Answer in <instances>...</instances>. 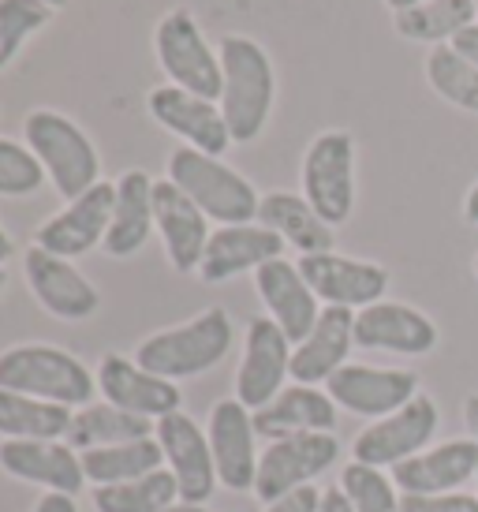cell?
Listing matches in <instances>:
<instances>
[{"mask_svg": "<svg viewBox=\"0 0 478 512\" xmlns=\"http://www.w3.org/2000/svg\"><path fill=\"white\" fill-rule=\"evenodd\" d=\"M355 348V311L348 307H325L310 329L307 341L292 348V378L299 385L329 382Z\"/></svg>", "mask_w": 478, "mask_h": 512, "instance_id": "26", "label": "cell"}, {"mask_svg": "<svg viewBox=\"0 0 478 512\" xmlns=\"http://www.w3.org/2000/svg\"><path fill=\"white\" fill-rule=\"evenodd\" d=\"M254 288L266 303L269 318L284 329V337L292 344L307 341L322 307H318V296L310 292V285L303 281L299 266H292L288 258H273V262L254 270Z\"/></svg>", "mask_w": 478, "mask_h": 512, "instance_id": "21", "label": "cell"}, {"mask_svg": "<svg viewBox=\"0 0 478 512\" xmlns=\"http://www.w3.org/2000/svg\"><path fill=\"white\" fill-rule=\"evenodd\" d=\"M8 258H12V236H8L4 228H0V266H4Z\"/></svg>", "mask_w": 478, "mask_h": 512, "instance_id": "45", "label": "cell"}, {"mask_svg": "<svg viewBox=\"0 0 478 512\" xmlns=\"http://www.w3.org/2000/svg\"><path fill=\"white\" fill-rule=\"evenodd\" d=\"M478 475V445L471 438H456L434 445L393 468V483L400 494H452Z\"/></svg>", "mask_w": 478, "mask_h": 512, "instance_id": "23", "label": "cell"}, {"mask_svg": "<svg viewBox=\"0 0 478 512\" xmlns=\"http://www.w3.org/2000/svg\"><path fill=\"white\" fill-rule=\"evenodd\" d=\"M452 49H456L460 57L471 60V64L478 68V23H471L467 30H460V34L452 38Z\"/></svg>", "mask_w": 478, "mask_h": 512, "instance_id": "40", "label": "cell"}, {"mask_svg": "<svg viewBox=\"0 0 478 512\" xmlns=\"http://www.w3.org/2000/svg\"><path fill=\"white\" fill-rule=\"evenodd\" d=\"M150 419L142 415H131L116 404H86L71 415V427L64 434L75 453H90V449H109V445H127V441H142L150 438Z\"/></svg>", "mask_w": 478, "mask_h": 512, "instance_id": "29", "label": "cell"}, {"mask_svg": "<svg viewBox=\"0 0 478 512\" xmlns=\"http://www.w3.org/2000/svg\"><path fill=\"white\" fill-rule=\"evenodd\" d=\"M254 415L239 400H221L210 412V449L217 479L228 490H254L258 453H254Z\"/></svg>", "mask_w": 478, "mask_h": 512, "instance_id": "22", "label": "cell"}, {"mask_svg": "<svg viewBox=\"0 0 478 512\" xmlns=\"http://www.w3.org/2000/svg\"><path fill=\"white\" fill-rule=\"evenodd\" d=\"M393 12H408V8H415V4H422V0H385Z\"/></svg>", "mask_w": 478, "mask_h": 512, "instance_id": "46", "label": "cell"}, {"mask_svg": "<svg viewBox=\"0 0 478 512\" xmlns=\"http://www.w3.org/2000/svg\"><path fill=\"white\" fill-rule=\"evenodd\" d=\"M42 184H45V169L42 161L30 154V146L0 139V195L23 199V195H34Z\"/></svg>", "mask_w": 478, "mask_h": 512, "instance_id": "37", "label": "cell"}, {"mask_svg": "<svg viewBox=\"0 0 478 512\" xmlns=\"http://www.w3.org/2000/svg\"><path fill=\"white\" fill-rule=\"evenodd\" d=\"M83 456V471L86 483L94 486H116V483H131V479H142L165 464V453H161V441L157 438H142V441H127V445H109V449H90Z\"/></svg>", "mask_w": 478, "mask_h": 512, "instance_id": "32", "label": "cell"}, {"mask_svg": "<svg viewBox=\"0 0 478 512\" xmlns=\"http://www.w3.org/2000/svg\"><path fill=\"white\" fill-rule=\"evenodd\" d=\"M169 180L195 202L202 214L221 225H254L258 221V191L225 161L202 154L195 146H180L169 157Z\"/></svg>", "mask_w": 478, "mask_h": 512, "instance_id": "4", "label": "cell"}, {"mask_svg": "<svg viewBox=\"0 0 478 512\" xmlns=\"http://www.w3.org/2000/svg\"><path fill=\"white\" fill-rule=\"evenodd\" d=\"M98 389L101 397L142 419H165L180 412V389L169 378H157L150 370H142L135 359H124L109 352L98 367Z\"/></svg>", "mask_w": 478, "mask_h": 512, "instance_id": "18", "label": "cell"}, {"mask_svg": "<svg viewBox=\"0 0 478 512\" xmlns=\"http://www.w3.org/2000/svg\"><path fill=\"white\" fill-rule=\"evenodd\" d=\"M400 512H478V498L471 494H400Z\"/></svg>", "mask_w": 478, "mask_h": 512, "instance_id": "38", "label": "cell"}, {"mask_svg": "<svg viewBox=\"0 0 478 512\" xmlns=\"http://www.w3.org/2000/svg\"><path fill=\"white\" fill-rule=\"evenodd\" d=\"M340 490L348 494L355 512H400V494L396 483L381 468L352 460L340 475Z\"/></svg>", "mask_w": 478, "mask_h": 512, "instance_id": "35", "label": "cell"}, {"mask_svg": "<svg viewBox=\"0 0 478 512\" xmlns=\"http://www.w3.org/2000/svg\"><path fill=\"white\" fill-rule=\"evenodd\" d=\"M180 498V483L176 475L165 468L150 471L142 479H131V483H116V486H98L94 490V509L98 512H161L176 505Z\"/></svg>", "mask_w": 478, "mask_h": 512, "instance_id": "33", "label": "cell"}, {"mask_svg": "<svg viewBox=\"0 0 478 512\" xmlns=\"http://www.w3.org/2000/svg\"><path fill=\"white\" fill-rule=\"evenodd\" d=\"M464 217L471 221V225H478V184L467 191V199H464Z\"/></svg>", "mask_w": 478, "mask_h": 512, "instance_id": "44", "label": "cell"}, {"mask_svg": "<svg viewBox=\"0 0 478 512\" xmlns=\"http://www.w3.org/2000/svg\"><path fill=\"white\" fill-rule=\"evenodd\" d=\"M464 423H467V430H471V441L478 445V393L464 400Z\"/></svg>", "mask_w": 478, "mask_h": 512, "instance_id": "43", "label": "cell"}, {"mask_svg": "<svg viewBox=\"0 0 478 512\" xmlns=\"http://www.w3.org/2000/svg\"><path fill=\"white\" fill-rule=\"evenodd\" d=\"M0 468L23 483L45 486L49 494L71 498L86 483L83 456L68 441H0Z\"/></svg>", "mask_w": 478, "mask_h": 512, "instance_id": "19", "label": "cell"}, {"mask_svg": "<svg viewBox=\"0 0 478 512\" xmlns=\"http://www.w3.org/2000/svg\"><path fill=\"white\" fill-rule=\"evenodd\" d=\"M49 15L53 8H45L42 0H0V68L12 64L19 45L30 34H38L49 23Z\"/></svg>", "mask_w": 478, "mask_h": 512, "instance_id": "36", "label": "cell"}, {"mask_svg": "<svg viewBox=\"0 0 478 512\" xmlns=\"http://www.w3.org/2000/svg\"><path fill=\"white\" fill-rule=\"evenodd\" d=\"M284 255V240L266 225H225L217 228L206 243V255H202V281L221 285L228 277L247 270H258L273 258Z\"/></svg>", "mask_w": 478, "mask_h": 512, "instance_id": "24", "label": "cell"}, {"mask_svg": "<svg viewBox=\"0 0 478 512\" xmlns=\"http://www.w3.org/2000/svg\"><path fill=\"white\" fill-rule=\"evenodd\" d=\"M23 135H27L30 154L42 161L45 176L60 191V199L75 202L94 184H101L98 150L75 120L53 113V109H34L23 120Z\"/></svg>", "mask_w": 478, "mask_h": 512, "instance_id": "5", "label": "cell"}, {"mask_svg": "<svg viewBox=\"0 0 478 512\" xmlns=\"http://www.w3.org/2000/svg\"><path fill=\"white\" fill-rule=\"evenodd\" d=\"M471 4H475V8H478V0H471Z\"/></svg>", "mask_w": 478, "mask_h": 512, "instance_id": "51", "label": "cell"}, {"mask_svg": "<svg viewBox=\"0 0 478 512\" xmlns=\"http://www.w3.org/2000/svg\"><path fill=\"white\" fill-rule=\"evenodd\" d=\"M221 113L232 131V143H254L269 120L273 98H277V79H273V64H269L266 49L243 38V34H225L221 38Z\"/></svg>", "mask_w": 478, "mask_h": 512, "instance_id": "1", "label": "cell"}, {"mask_svg": "<svg viewBox=\"0 0 478 512\" xmlns=\"http://www.w3.org/2000/svg\"><path fill=\"white\" fill-rule=\"evenodd\" d=\"M340 456L337 434H292V438L269 441V449L258 456V475H254V494L262 505L281 501L322 471L333 468Z\"/></svg>", "mask_w": 478, "mask_h": 512, "instance_id": "8", "label": "cell"}, {"mask_svg": "<svg viewBox=\"0 0 478 512\" xmlns=\"http://www.w3.org/2000/svg\"><path fill=\"white\" fill-rule=\"evenodd\" d=\"M475 273H478V255H475Z\"/></svg>", "mask_w": 478, "mask_h": 512, "instance_id": "50", "label": "cell"}, {"mask_svg": "<svg viewBox=\"0 0 478 512\" xmlns=\"http://www.w3.org/2000/svg\"><path fill=\"white\" fill-rule=\"evenodd\" d=\"M157 441H161V453L169 460V471L180 483V501L206 505L213 490L221 486V479H217L210 438L202 434V427L191 415L172 412L165 419H157Z\"/></svg>", "mask_w": 478, "mask_h": 512, "instance_id": "14", "label": "cell"}, {"mask_svg": "<svg viewBox=\"0 0 478 512\" xmlns=\"http://www.w3.org/2000/svg\"><path fill=\"white\" fill-rule=\"evenodd\" d=\"M161 512H206V505H187V501H180V505H169V509Z\"/></svg>", "mask_w": 478, "mask_h": 512, "instance_id": "47", "label": "cell"}, {"mask_svg": "<svg viewBox=\"0 0 478 512\" xmlns=\"http://www.w3.org/2000/svg\"><path fill=\"white\" fill-rule=\"evenodd\" d=\"M318 505H322V490L299 486V490H292V494H284L281 501L266 505V512H318Z\"/></svg>", "mask_w": 478, "mask_h": 512, "instance_id": "39", "label": "cell"}, {"mask_svg": "<svg viewBox=\"0 0 478 512\" xmlns=\"http://www.w3.org/2000/svg\"><path fill=\"white\" fill-rule=\"evenodd\" d=\"M71 427V408L0 389V434L4 441H60Z\"/></svg>", "mask_w": 478, "mask_h": 512, "instance_id": "30", "label": "cell"}, {"mask_svg": "<svg viewBox=\"0 0 478 512\" xmlns=\"http://www.w3.org/2000/svg\"><path fill=\"white\" fill-rule=\"evenodd\" d=\"M299 273L310 285V292L329 303V307H348V311H363L370 303H381L385 288H389V270L378 262H359V258H344L337 251L325 255H303L299 258Z\"/></svg>", "mask_w": 478, "mask_h": 512, "instance_id": "12", "label": "cell"}, {"mask_svg": "<svg viewBox=\"0 0 478 512\" xmlns=\"http://www.w3.org/2000/svg\"><path fill=\"white\" fill-rule=\"evenodd\" d=\"M325 393L337 408L366 419H385L400 412L408 400L419 397V378L411 370L389 367H363V363H344V367L325 382Z\"/></svg>", "mask_w": 478, "mask_h": 512, "instance_id": "10", "label": "cell"}, {"mask_svg": "<svg viewBox=\"0 0 478 512\" xmlns=\"http://www.w3.org/2000/svg\"><path fill=\"white\" fill-rule=\"evenodd\" d=\"M355 344L396 356H426L437 348V326L408 303H370L355 311Z\"/></svg>", "mask_w": 478, "mask_h": 512, "instance_id": "17", "label": "cell"}, {"mask_svg": "<svg viewBox=\"0 0 478 512\" xmlns=\"http://www.w3.org/2000/svg\"><path fill=\"white\" fill-rule=\"evenodd\" d=\"M23 270H27V285L34 292V299L42 303L49 314H57L64 322H83L98 311V288L86 281L83 273L71 266L68 258L49 255L38 243L23 258Z\"/></svg>", "mask_w": 478, "mask_h": 512, "instance_id": "16", "label": "cell"}, {"mask_svg": "<svg viewBox=\"0 0 478 512\" xmlns=\"http://www.w3.org/2000/svg\"><path fill=\"white\" fill-rule=\"evenodd\" d=\"M426 79L441 98L464 109V113H478V68L471 60H464L452 45H434L426 57Z\"/></svg>", "mask_w": 478, "mask_h": 512, "instance_id": "34", "label": "cell"}, {"mask_svg": "<svg viewBox=\"0 0 478 512\" xmlns=\"http://www.w3.org/2000/svg\"><path fill=\"white\" fill-rule=\"evenodd\" d=\"M4 281H8V277H4V266H0V292H4Z\"/></svg>", "mask_w": 478, "mask_h": 512, "instance_id": "49", "label": "cell"}, {"mask_svg": "<svg viewBox=\"0 0 478 512\" xmlns=\"http://www.w3.org/2000/svg\"><path fill=\"white\" fill-rule=\"evenodd\" d=\"M318 512H355V509H352V501H348V494H344L340 486H329V490L322 494Z\"/></svg>", "mask_w": 478, "mask_h": 512, "instance_id": "41", "label": "cell"}, {"mask_svg": "<svg viewBox=\"0 0 478 512\" xmlns=\"http://www.w3.org/2000/svg\"><path fill=\"white\" fill-rule=\"evenodd\" d=\"M437 427H441V412H437L434 397L419 393L400 412L374 419V427H366L355 438L352 453L359 464H370V468H396L411 456L426 453Z\"/></svg>", "mask_w": 478, "mask_h": 512, "instance_id": "9", "label": "cell"}, {"mask_svg": "<svg viewBox=\"0 0 478 512\" xmlns=\"http://www.w3.org/2000/svg\"><path fill=\"white\" fill-rule=\"evenodd\" d=\"M232 337H236L232 333V318L221 307H210V311H202L198 318H191L187 326L146 337L135 348V363L142 370L157 374V378H169V382L195 378V374L217 367L228 356Z\"/></svg>", "mask_w": 478, "mask_h": 512, "instance_id": "3", "label": "cell"}, {"mask_svg": "<svg viewBox=\"0 0 478 512\" xmlns=\"http://www.w3.org/2000/svg\"><path fill=\"white\" fill-rule=\"evenodd\" d=\"M154 228L165 240L172 270L191 273L202 266L206 243L213 236L210 217L202 214L172 180H157L154 184Z\"/></svg>", "mask_w": 478, "mask_h": 512, "instance_id": "20", "label": "cell"}, {"mask_svg": "<svg viewBox=\"0 0 478 512\" xmlns=\"http://www.w3.org/2000/svg\"><path fill=\"white\" fill-rule=\"evenodd\" d=\"M150 116L172 135L187 139L202 154L221 157L232 143V131L225 124V113L217 101H206L198 94H187L180 86H157L150 90Z\"/></svg>", "mask_w": 478, "mask_h": 512, "instance_id": "15", "label": "cell"}, {"mask_svg": "<svg viewBox=\"0 0 478 512\" xmlns=\"http://www.w3.org/2000/svg\"><path fill=\"white\" fill-rule=\"evenodd\" d=\"M288 374H292V341L273 318H254L247 326L243 363L236 374V400L258 412L281 393Z\"/></svg>", "mask_w": 478, "mask_h": 512, "instance_id": "11", "label": "cell"}, {"mask_svg": "<svg viewBox=\"0 0 478 512\" xmlns=\"http://www.w3.org/2000/svg\"><path fill=\"white\" fill-rule=\"evenodd\" d=\"M45 8H64V4H68V0H42Z\"/></svg>", "mask_w": 478, "mask_h": 512, "instance_id": "48", "label": "cell"}, {"mask_svg": "<svg viewBox=\"0 0 478 512\" xmlns=\"http://www.w3.org/2000/svg\"><path fill=\"white\" fill-rule=\"evenodd\" d=\"M150 225H154V180L142 169H131L116 184L113 225H109V236L101 243L105 255L131 258L142 243L150 240Z\"/></svg>", "mask_w": 478, "mask_h": 512, "instance_id": "27", "label": "cell"}, {"mask_svg": "<svg viewBox=\"0 0 478 512\" xmlns=\"http://www.w3.org/2000/svg\"><path fill=\"white\" fill-rule=\"evenodd\" d=\"M303 199L325 225H344L355 206V143L348 131H322L303 157Z\"/></svg>", "mask_w": 478, "mask_h": 512, "instance_id": "7", "label": "cell"}, {"mask_svg": "<svg viewBox=\"0 0 478 512\" xmlns=\"http://www.w3.org/2000/svg\"><path fill=\"white\" fill-rule=\"evenodd\" d=\"M34 512H79V505H75L71 494H45V498L34 505Z\"/></svg>", "mask_w": 478, "mask_h": 512, "instance_id": "42", "label": "cell"}, {"mask_svg": "<svg viewBox=\"0 0 478 512\" xmlns=\"http://www.w3.org/2000/svg\"><path fill=\"white\" fill-rule=\"evenodd\" d=\"M396 34L422 45H452V38L478 23V8L471 0H422L408 12H396Z\"/></svg>", "mask_w": 478, "mask_h": 512, "instance_id": "31", "label": "cell"}, {"mask_svg": "<svg viewBox=\"0 0 478 512\" xmlns=\"http://www.w3.org/2000/svg\"><path fill=\"white\" fill-rule=\"evenodd\" d=\"M157 60L172 86H180L187 94H198L206 101H221V86H225V72H221V57L213 53L202 30H198L195 15L187 8H172L154 34Z\"/></svg>", "mask_w": 478, "mask_h": 512, "instance_id": "6", "label": "cell"}, {"mask_svg": "<svg viewBox=\"0 0 478 512\" xmlns=\"http://www.w3.org/2000/svg\"><path fill=\"white\" fill-rule=\"evenodd\" d=\"M113 206H116V184H94L86 195L68 202L60 214H53L38 232L34 243L60 258H79L90 247L105 243L109 225H113Z\"/></svg>", "mask_w": 478, "mask_h": 512, "instance_id": "13", "label": "cell"}, {"mask_svg": "<svg viewBox=\"0 0 478 512\" xmlns=\"http://www.w3.org/2000/svg\"><path fill=\"white\" fill-rule=\"evenodd\" d=\"M258 225L273 228L288 247H296L299 255H325L333 251V225H325L318 210L299 195L273 191L258 206Z\"/></svg>", "mask_w": 478, "mask_h": 512, "instance_id": "28", "label": "cell"}, {"mask_svg": "<svg viewBox=\"0 0 478 512\" xmlns=\"http://www.w3.org/2000/svg\"><path fill=\"white\" fill-rule=\"evenodd\" d=\"M0 389L38 397L64 408H86L94 400L98 378L79 359L53 344H15L0 352Z\"/></svg>", "mask_w": 478, "mask_h": 512, "instance_id": "2", "label": "cell"}, {"mask_svg": "<svg viewBox=\"0 0 478 512\" xmlns=\"http://www.w3.org/2000/svg\"><path fill=\"white\" fill-rule=\"evenodd\" d=\"M254 415V430L269 441L292 438V434H333L337 427V404L318 385H288L266 408Z\"/></svg>", "mask_w": 478, "mask_h": 512, "instance_id": "25", "label": "cell"}]
</instances>
